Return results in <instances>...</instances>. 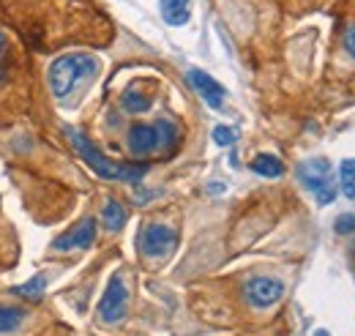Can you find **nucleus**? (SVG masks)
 <instances>
[{
    "instance_id": "21",
    "label": "nucleus",
    "mask_w": 355,
    "mask_h": 336,
    "mask_svg": "<svg viewBox=\"0 0 355 336\" xmlns=\"http://www.w3.org/2000/svg\"><path fill=\"white\" fill-rule=\"evenodd\" d=\"M345 49L350 52V58H355V22L347 25V31H345Z\"/></svg>"
},
{
    "instance_id": "19",
    "label": "nucleus",
    "mask_w": 355,
    "mask_h": 336,
    "mask_svg": "<svg viewBox=\"0 0 355 336\" xmlns=\"http://www.w3.org/2000/svg\"><path fill=\"white\" fill-rule=\"evenodd\" d=\"M8 49H11L8 36L0 31V83L6 80V72H8Z\"/></svg>"
},
{
    "instance_id": "5",
    "label": "nucleus",
    "mask_w": 355,
    "mask_h": 336,
    "mask_svg": "<svg viewBox=\"0 0 355 336\" xmlns=\"http://www.w3.org/2000/svg\"><path fill=\"white\" fill-rule=\"evenodd\" d=\"M243 295H246V303L254 306V309H268L273 303L282 301L284 295V282L282 279H273V276H254L246 282L243 287Z\"/></svg>"
},
{
    "instance_id": "11",
    "label": "nucleus",
    "mask_w": 355,
    "mask_h": 336,
    "mask_svg": "<svg viewBox=\"0 0 355 336\" xmlns=\"http://www.w3.org/2000/svg\"><path fill=\"white\" fill-rule=\"evenodd\" d=\"M121 104H123V110H126L129 115H142V112H148V110H150V104H153V96H150V93H145V90L129 87V90L123 93Z\"/></svg>"
},
{
    "instance_id": "17",
    "label": "nucleus",
    "mask_w": 355,
    "mask_h": 336,
    "mask_svg": "<svg viewBox=\"0 0 355 336\" xmlns=\"http://www.w3.org/2000/svg\"><path fill=\"white\" fill-rule=\"evenodd\" d=\"M44 285H46V279L44 276H33L28 285H22V287H17L14 293L17 295H22V298H28V301H39L42 295H44Z\"/></svg>"
},
{
    "instance_id": "8",
    "label": "nucleus",
    "mask_w": 355,
    "mask_h": 336,
    "mask_svg": "<svg viewBox=\"0 0 355 336\" xmlns=\"http://www.w3.org/2000/svg\"><path fill=\"white\" fill-rule=\"evenodd\" d=\"M129 151L134 156H150L159 151V131L156 124H134L129 128Z\"/></svg>"
},
{
    "instance_id": "15",
    "label": "nucleus",
    "mask_w": 355,
    "mask_h": 336,
    "mask_svg": "<svg viewBox=\"0 0 355 336\" xmlns=\"http://www.w3.org/2000/svg\"><path fill=\"white\" fill-rule=\"evenodd\" d=\"M156 131H159V151H173L178 145V126L173 121H156Z\"/></svg>"
},
{
    "instance_id": "10",
    "label": "nucleus",
    "mask_w": 355,
    "mask_h": 336,
    "mask_svg": "<svg viewBox=\"0 0 355 336\" xmlns=\"http://www.w3.org/2000/svg\"><path fill=\"white\" fill-rule=\"evenodd\" d=\"M162 17L173 28L186 25L191 17V0H162Z\"/></svg>"
},
{
    "instance_id": "4",
    "label": "nucleus",
    "mask_w": 355,
    "mask_h": 336,
    "mask_svg": "<svg viewBox=\"0 0 355 336\" xmlns=\"http://www.w3.org/2000/svg\"><path fill=\"white\" fill-rule=\"evenodd\" d=\"M126 309H129V287H126L123 276L115 274V276L110 279L104 295H101V301H98V317H101L104 323L115 326V323H121V320L126 317Z\"/></svg>"
},
{
    "instance_id": "16",
    "label": "nucleus",
    "mask_w": 355,
    "mask_h": 336,
    "mask_svg": "<svg viewBox=\"0 0 355 336\" xmlns=\"http://www.w3.org/2000/svg\"><path fill=\"white\" fill-rule=\"evenodd\" d=\"M339 172H342V189H345V197L353 200L355 197V159H345L342 167H339Z\"/></svg>"
},
{
    "instance_id": "12",
    "label": "nucleus",
    "mask_w": 355,
    "mask_h": 336,
    "mask_svg": "<svg viewBox=\"0 0 355 336\" xmlns=\"http://www.w3.org/2000/svg\"><path fill=\"white\" fill-rule=\"evenodd\" d=\"M101 221H104L107 230L118 233V230L126 224V208H123L118 200H107L104 208H101Z\"/></svg>"
},
{
    "instance_id": "14",
    "label": "nucleus",
    "mask_w": 355,
    "mask_h": 336,
    "mask_svg": "<svg viewBox=\"0 0 355 336\" xmlns=\"http://www.w3.org/2000/svg\"><path fill=\"white\" fill-rule=\"evenodd\" d=\"M25 320V309L19 306H0V334H11L22 326Z\"/></svg>"
},
{
    "instance_id": "13",
    "label": "nucleus",
    "mask_w": 355,
    "mask_h": 336,
    "mask_svg": "<svg viewBox=\"0 0 355 336\" xmlns=\"http://www.w3.org/2000/svg\"><path fill=\"white\" fill-rule=\"evenodd\" d=\"M252 169L263 178H279L284 175V165L279 162V156H270V153H260L252 159Z\"/></svg>"
},
{
    "instance_id": "23",
    "label": "nucleus",
    "mask_w": 355,
    "mask_h": 336,
    "mask_svg": "<svg viewBox=\"0 0 355 336\" xmlns=\"http://www.w3.org/2000/svg\"><path fill=\"white\" fill-rule=\"evenodd\" d=\"M353 257H355V244H353Z\"/></svg>"
},
{
    "instance_id": "7",
    "label": "nucleus",
    "mask_w": 355,
    "mask_h": 336,
    "mask_svg": "<svg viewBox=\"0 0 355 336\" xmlns=\"http://www.w3.org/2000/svg\"><path fill=\"white\" fill-rule=\"evenodd\" d=\"M96 241V219H83L80 224H74L69 233H63L55 241L58 252H74V249H88Z\"/></svg>"
},
{
    "instance_id": "18",
    "label": "nucleus",
    "mask_w": 355,
    "mask_h": 336,
    "mask_svg": "<svg viewBox=\"0 0 355 336\" xmlns=\"http://www.w3.org/2000/svg\"><path fill=\"white\" fill-rule=\"evenodd\" d=\"M235 140H238L235 128H230V126H216V128H214V142H216V145L227 148V145H232Z\"/></svg>"
},
{
    "instance_id": "3",
    "label": "nucleus",
    "mask_w": 355,
    "mask_h": 336,
    "mask_svg": "<svg viewBox=\"0 0 355 336\" xmlns=\"http://www.w3.org/2000/svg\"><path fill=\"white\" fill-rule=\"evenodd\" d=\"M298 180L314 192L320 205H331L336 200V183L331 178V162L328 159H306L298 167Z\"/></svg>"
},
{
    "instance_id": "20",
    "label": "nucleus",
    "mask_w": 355,
    "mask_h": 336,
    "mask_svg": "<svg viewBox=\"0 0 355 336\" xmlns=\"http://www.w3.org/2000/svg\"><path fill=\"white\" fill-rule=\"evenodd\" d=\"M336 233H339V235H350V233H355V216L353 213H347V216H339V219H336Z\"/></svg>"
},
{
    "instance_id": "2",
    "label": "nucleus",
    "mask_w": 355,
    "mask_h": 336,
    "mask_svg": "<svg viewBox=\"0 0 355 336\" xmlns=\"http://www.w3.org/2000/svg\"><path fill=\"white\" fill-rule=\"evenodd\" d=\"M69 140L74 145V151L83 156V162L88 165L98 178L104 180H123V183H139L142 175L148 172V165H115L110 162L83 131H69Z\"/></svg>"
},
{
    "instance_id": "9",
    "label": "nucleus",
    "mask_w": 355,
    "mask_h": 336,
    "mask_svg": "<svg viewBox=\"0 0 355 336\" xmlns=\"http://www.w3.org/2000/svg\"><path fill=\"white\" fill-rule=\"evenodd\" d=\"M189 83H191V87L205 99L208 107H214V110L222 107L227 90H224V85L216 83L211 74H205V72H200V69H191V72H189Z\"/></svg>"
},
{
    "instance_id": "22",
    "label": "nucleus",
    "mask_w": 355,
    "mask_h": 336,
    "mask_svg": "<svg viewBox=\"0 0 355 336\" xmlns=\"http://www.w3.org/2000/svg\"><path fill=\"white\" fill-rule=\"evenodd\" d=\"M314 336H331V334H328V331H322V328H320V331H314Z\"/></svg>"
},
{
    "instance_id": "6",
    "label": "nucleus",
    "mask_w": 355,
    "mask_h": 336,
    "mask_svg": "<svg viewBox=\"0 0 355 336\" xmlns=\"http://www.w3.org/2000/svg\"><path fill=\"white\" fill-rule=\"evenodd\" d=\"M178 233L167 224H148L139 233V249L145 257H164L175 249Z\"/></svg>"
},
{
    "instance_id": "1",
    "label": "nucleus",
    "mask_w": 355,
    "mask_h": 336,
    "mask_svg": "<svg viewBox=\"0 0 355 336\" xmlns=\"http://www.w3.org/2000/svg\"><path fill=\"white\" fill-rule=\"evenodd\" d=\"M98 74V60L85 52L60 55L49 66V87L58 99H69L80 85H85Z\"/></svg>"
}]
</instances>
